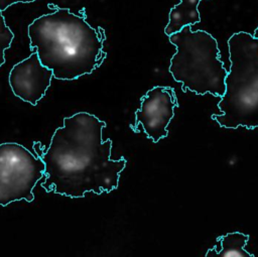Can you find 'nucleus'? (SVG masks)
Returning a JSON list of instances; mask_svg holds the SVG:
<instances>
[{
  "instance_id": "nucleus-8",
  "label": "nucleus",
  "mask_w": 258,
  "mask_h": 257,
  "mask_svg": "<svg viewBox=\"0 0 258 257\" xmlns=\"http://www.w3.org/2000/svg\"><path fill=\"white\" fill-rule=\"evenodd\" d=\"M203 0H180L168 14V23L164 28L167 36L178 32L185 26H191L201 21L199 4Z\"/></svg>"
},
{
  "instance_id": "nucleus-1",
  "label": "nucleus",
  "mask_w": 258,
  "mask_h": 257,
  "mask_svg": "<svg viewBox=\"0 0 258 257\" xmlns=\"http://www.w3.org/2000/svg\"><path fill=\"white\" fill-rule=\"evenodd\" d=\"M106 122L88 112L63 118L40 156L45 164L41 186L46 192L83 198L89 191L111 192L126 166L124 156L111 159L112 140H103Z\"/></svg>"
},
{
  "instance_id": "nucleus-9",
  "label": "nucleus",
  "mask_w": 258,
  "mask_h": 257,
  "mask_svg": "<svg viewBox=\"0 0 258 257\" xmlns=\"http://www.w3.org/2000/svg\"><path fill=\"white\" fill-rule=\"evenodd\" d=\"M249 235L232 232L224 236H220L217 239L216 245L210 248L206 256L207 257H253L254 254L245 250V246L248 243Z\"/></svg>"
},
{
  "instance_id": "nucleus-7",
  "label": "nucleus",
  "mask_w": 258,
  "mask_h": 257,
  "mask_svg": "<svg viewBox=\"0 0 258 257\" xmlns=\"http://www.w3.org/2000/svg\"><path fill=\"white\" fill-rule=\"evenodd\" d=\"M53 73L44 67L34 50L11 69L8 83L12 93L24 102L36 106L50 86Z\"/></svg>"
},
{
  "instance_id": "nucleus-12",
  "label": "nucleus",
  "mask_w": 258,
  "mask_h": 257,
  "mask_svg": "<svg viewBox=\"0 0 258 257\" xmlns=\"http://www.w3.org/2000/svg\"><path fill=\"white\" fill-rule=\"evenodd\" d=\"M253 36H254V37H256V38H258V26H257V28L255 29V31H254V34H253Z\"/></svg>"
},
{
  "instance_id": "nucleus-11",
  "label": "nucleus",
  "mask_w": 258,
  "mask_h": 257,
  "mask_svg": "<svg viewBox=\"0 0 258 257\" xmlns=\"http://www.w3.org/2000/svg\"><path fill=\"white\" fill-rule=\"evenodd\" d=\"M36 0H0V11H4L9 6L16 4V3H30Z\"/></svg>"
},
{
  "instance_id": "nucleus-2",
  "label": "nucleus",
  "mask_w": 258,
  "mask_h": 257,
  "mask_svg": "<svg viewBox=\"0 0 258 257\" xmlns=\"http://www.w3.org/2000/svg\"><path fill=\"white\" fill-rule=\"evenodd\" d=\"M29 46L53 78L73 81L101 66L106 53L104 31L92 27L82 15L56 7L35 18L27 28Z\"/></svg>"
},
{
  "instance_id": "nucleus-4",
  "label": "nucleus",
  "mask_w": 258,
  "mask_h": 257,
  "mask_svg": "<svg viewBox=\"0 0 258 257\" xmlns=\"http://www.w3.org/2000/svg\"><path fill=\"white\" fill-rule=\"evenodd\" d=\"M176 47L170 59L169 73L181 84L183 92L197 95L211 94L222 97L228 71L220 59L218 41L205 30H191L185 26L168 36Z\"/></svg>"
},
{
  "instance_id": "nucleus-6",
  "label": "nucleus",
  "mask_w": 258,
  "mask_h": 257,
  "mask_svg": "<svg viewBox=\"0 0 258 257\" xmlns=\"http://www.w3.org/2000/svg\"><path fill=\"white\" fill-rule=\"evenodd\" d=\"M177 105V98L172 88L155 86L141 98L140 107L135 112L134 124L130 127L136 133L142 130L156 143L167 136V127Z\"/></svg>"
},
{
  "instance_id": "nucleus-3",
  "label": "nucleus",
  "mask_w": 258,
  "mask_h": 257,
  "mask_svg": "<svg viewBox=\"0 0 258 257\" xmlns=\"http://www.w3.org/2000/svg\"><path fill=\"white\" fill-rule=\"evenodd\" d=\"M230 71L225 93L218 103L221 111L212 119L221 127L236 129L258 127V38L240 31L228 40Z\"/></svg>"
},
{
  "instance_id": "nucleus-10",
  "label": "nucleus",
  "mask_w": 258,
  "mask_h": 257,
  "mask_svg": "<svg viewBox=\"0 0 258 257\" xmlns=\"http://www.w3.org/2000/svg\"><path fill=\"white\" fill-rule=\"evenodd\" d=\"M14 38V33L5 22V18L0 11V67L5 62V50L8 49Z\"/></svg>"
},
{
  "instance_id": "nucleus-5",
  "label": "nucleus",
  "mask_w": 258,
  "mask_h": 257,
  "mask_svg": "<svg viewBox=\"0 0 258 257\" xmlns=\"http://www.w3.org/2000/svg\"><path fill=\"white\" fill-rule=\"evenodd\" d=\"M45 164L40 157L16 142L0 144V206L34 200L33 188L43 177Z\"/></svg>"
}]
</instances>
